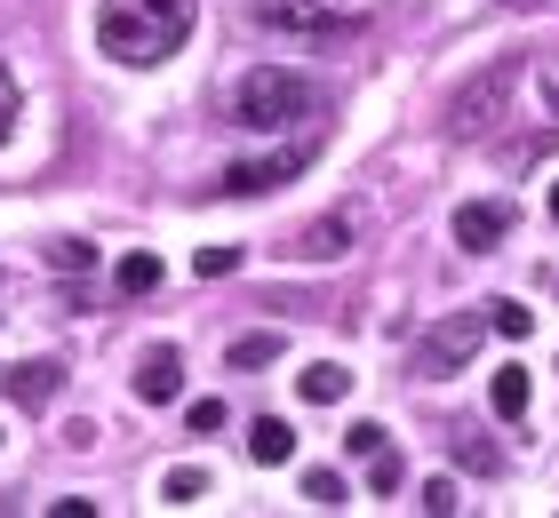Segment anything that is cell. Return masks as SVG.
Returning <instances> with one entry per match:
<instances>
[{"label": "cell", "mask_w": 559, "mask_h": 518, "mask_svg": "<svg viewBox=\"0 0 559 518\" xmlns=\"http://www.w3.org/2000/svg\"><path fill=\"white\" fill-rule=\"evenodd\" d=\"M192 40V0H105L96 9V48L129 72L168 64Z\"/></svg>", "instance_id": "1"}, {"label": "cell", "mask_w": 559, "mask_h": 518, "mask_svg": "<svg viewBox=\"0 0 559 518\" xmlns=\"http://www.w3.org/2000/svg\"><path fill=\"white\" fill-rule=\"evenodd\" d=\"M312 112H320V88L288 64H257V72H240V88H233V120L248 136H280V128H296Z\"/></svg>", "instance_id": "2"}, {"label": "cell", "mask_w": 559, "mask_h": 518, "mask_svg": "<svg viewBox=\"0 0 559 518\" xmlns=\"http://www.w3.org/2000/svg\"><path fill=\"white\" fill-rule=\"evenodd\" d=\"M488 335H496V327H488V303H479V311H455V320H440V327L416 344V359H424L431 375H448V368H464V359H479Z\"/></svg>", "instance_id": "3"}, {"label": "cell", "mask_w": 559, "mask_h": 518, "mask_svg": "<svg viewBox=\"0 0 559 518\" xmlns=\"http://www.w3.org/2000/svg\"><path fill=\"white\" fill-rule=\"evenodd\" d=\"M248 16H257L264 33H288V40H336L344 33L328 0H248Z\"/></svg>", "instance_id": "4"}, {"label": "cell", "mask_w": 559, "mask_h": 518, "mask_svg": "<svg viewBox=\"0 0 559 518\" xmlns=\"http://www.w3.org/2000/svg\"><path fill=\"white\" fill-rule=\"evenodd\" d=\"M304 160H312V152H264V160H233L216 176V192H233V200H257V192H272V184H288V176H304Z\"/></svg>", "instance_id": "5"}, {"label": "cell", "mask_w": 559, "mask_h": 518, "mask_svg": "<svg viewBox=\"0 0 559 518\" xmlns=\"http://www.w3.org/2000/svg\"><path fill=\"white\" fill-rule=\"evenodd\" d=\"M352 240H360V207H328L320 224L296 231V255L304 264H336V255H352Z\"/></svg>", "instance_id": "6"}, {"label": "cell", "mask_w": 559, "mask_h": 518, "mask_svg": "<svg viewBox=\"0 0 559 518\" xmlns=\"http://www.w3.org/2000/svg\"><path fill=\"white\" fill-rule=\"evenodd\" d=\"M503 96H512V64H496L479 88L455 96V104H448V128H455V136H479V128H496V104H503Z\"/></svg>", "instance_id": "7"}, {"label": "cell", "mask_w": 559, "mask_h": 518, "mask_svg": "<svg viewBox=\"0 0 559 518\" xmlns=\"http://www.w3.org/2000/svg\"><path fill=\"white\" fill-rule=\"evenodd\" d=\"M136 399L144 407H176V399H185V351H176V344H152L136 359Z\"/></svg>", "instance_id": "8"}, {"label": "cell", "mask_w": 559, "mask_h": 518, "mask_svg": "<svg viewBox=\"0 0 559 518\" xmlns=\"http://www.w3.org/2000/svg\"><path fill=\"white\" fill-rule=\"evenodd\" d=\"M503 231H512V207H503V200H464V207H455V248L488 255Z\"/></svg>", "instance_id": "9"}, {"label": "cell", "mask_w": 559, "mask_h": 518, "mask_svg": "<svg viewBox=\"0 0 559 518\" xmlns=\"http://www.w3.org/2000/svg\"><path fill=\"white\" fill-rule=\"evenodd\" d=\"M0 391H9V399H24V407H48V399L64 391V368H57V359H24V368H9V375H0Z\"/></svg>", "instance_id": "10"}, {"label": "cell", "mask_w": 559, "mask_h": 518, "mask_svg": "<svg viewBox=\"0 0 559 518\" xmlns=\"http://www.w3.org/2000/svg\"><path fill=\"white\" fill-rule=\"evenodd\" d=\"M288 455H296V431L280 423V414H257V423H248V462L272 471V462H288Z\"/></svg>", "instance_id": "11"}, {"label": "cell", "mask_w": 559, "mask_h": 518, "mask_svg": "<svg viewBox=\"0 0 559 518\" xmlns=\"http://www.w3.org/2000/svg\"><path fill=\"white\" fill-rule=\"evenodd\" d=\"M296 391H304V399H312V407H336V399L352 391V375L336 368V359H312V368H304V375H296Z\"/></svg>", "instance_id": "12"}, {"label": "cell", "mask_w": 559, "mask_h": 518, "mask_svg": "<svg viewBox=\"0 0 559 518\" xmlns=\"http://www.w3.org/2000/svg\"><path fill=\"white\" fill-rule=\"evenodd\" d=\"M488 407L503 414V423H520L527 414V368H496L488 375Z\"/></svg>", "instance_id": "13"}, {"label": "cell", "mask_w": 559, "mask_h": 518, "mask_svg": "<svg viewBox=\"0 0 559 518\" xmlns=\"http://www.w3.org/2000/svg\"><path fill=\"white\" fill-rule=\"evenodd\" d=\"M112 279H120V296H152L168 272H160V255H144V248H136V255H120V272H112Z\"/></svg>", "instance_id": "14"}, {"label": "cell", "mask_w": 559, "mask_h": 518, "mask_svg": "<svg viewBox=\"0 0 559 518\" xmlns=\"http://www.w3.org/2000/svg\"><path fill=\"white\" fill-rule=\"evenodd\" d=\"M488 327L503 335V344H520V335L536 327V311H527V303H512V296H496V303H488Z\"/></svg>", "instance_id": "15"}, {"label": "cell", "mask_w": 559, "mask_h": 518, "mask_svg": "<svg viewBox=\"0 0 559 518\" xmlns=\"http://www.w3.org/2000/svg\"><path fill=\"white\" fill-rule=\"evenodd\" d=\"M416 510H431V518H455V510H464V495H455V479H424Z\"/></svg>", "instance_id": "16"}, {"label": "cell", "mask_w": 559, "mask_h": 518, "mask_svg": "<svg viewBox=\"0 0 559 518\" xmlns=\"http://www.w3.org/2000/svg\"><path fill=\"white\" fill-rule=\"evenodd\" d=\"M280 359V335H240L233 344V368H272Z\"/></svg>", "instance_id": "17"}, {"label": "cell", "mask_w": 559, "mask_h": 518, "mask_svg": "<svg viewBox=\"0 0 559 518\" xmlns=\"http://www.w3.org/2000/svg\"><path fill=\"white\" fill-rule=\"evenodd\" d=\"M400 479H408V471H400V455L376 447V455H368V486H376V495H400Z\"/></svg>", "instance_id": "18"}, {"label": "cell", "mask_w": 559, "mask_h": 518, "mask_svg": "<svg viewBox=\"0 0 559 518\" xmlns=\"http://www.w3.org/2000/svg\"><path fill=\"white\" fill-rule=\"evenodd\" d=\"M185 423H192L200 438H209V431H224V423H233V407H224V399H192V407H185Z\"/></svg>", "instance_id": "19"}, {"label": "cell", "mask_w": 559, "mask_h": 518, "mask_svg": "<svg viewBox=\"0 0 559 518\" xmlns=\"http://www.w3.org/2000/svg\"><path fill=\"white\" fill-rule=\"evenodd\" d=\"M304 495H312L320 510H344V479L336 471H304Z\"/></svg>", "instance_id": "20"}, {"label": "cell", "mask_w": 559, "mask_h": 518, "mask_svg": "<svg viewBox=\"0 0 559 518\" xmlns=\"http://www.w3.org/2000/svg\"><path fill=\"white\" fill-rule=\"evenodd\" d=\"M16 120H24V96H16V81H9V64H0V144L16 136Z\"/></svg>", "instance_id": "21"}, {"label": "cell", "mask_w": 559, "mask_h": 518, "mask_svg": "<svg viewBox=\"0 0 559 518\" xmlns=\"http://www.w3.org/2000/svg\"><path fill=\"white\" fill-rule=\"evenodd\" d=\"M48 264H57V272H81V264H96V248H88V240H48Z\"/></svg>", "instance_id": "22"}, {"label": "cell", "mask_w": 559, "mask_h": 518, "mask_svg": "<svg viewBox=\"0 0 559 518\" xmlns=\"http://www.w3.org/2000/svg\"><path fill=\"white\" fill-rule=\"evenodd\" d=\"M192 272H200V279H224V272H240V248H200V255H192Z\"/></svg>", "instance_id": "23"}, {"label": "cell", "mask_w": 559, "mask_h": 518, "mask_svg": "<svg viewBox=\"0 0 559 518\" xmlns=\"http://www.w3.org/2000/svg\"><path fill=\"white\" fill-rule=\"evenodd\" d=\"M200 486H209V471H192V462H185V471H168V479H160V495H168V503H192Z\"/></svg>", "instance_id": "24"}, {"label": "cell", "mask_w": 559, "mask_h": 518, "mask_svg": "<svg viewBox=\"0 0 559 518\" xmlns=\"http://www.w3.org/2000/svg\"><path fill=\"white\" fill-rule=\"evenodd\" d=\"M344 447H352V455H360V462H368L376 447H384V423H352V431H344Z\"/></svg>", "instance_id": "25"}, {"label": "cell", "mask_w": 559, "mask_h": 518, "mask_svg": "<svg viewBox=\"0 0 559 518\" xmlns=\"http://www.w3.org/2000/svg\"><path fill=\"white\" fill-rule=\"evenodd\" d=\"M536 96H544V112L559 120V57H544V64H536Z\"/></svg>", "instance_id": "26"}, {"label": "cell", "mask_w": 559, "mask_h": 518, "mask_svg": "<svg viewBox=\"0 0 559 518\" xmlns=\"http://www.w3.org/2000/svg\"><path fill=\"white\" fill-rule=\"evenodd\" d=\"M551 224H559V184H551Z\"/></svg>", "instance_id": "27"}, {"label": "cell", "mask_w": 559, "mask_h": 518, "mask_svg": "<svg viewBox=\"0 0 559 518\" xmlns=\"http://www.w3.org/2000/svg\"><path fill=\"white\" fill-rule=\"evenodd\" d=\"M503 9H536V0H503Z\"/></svg>", "instance_id": "28"}]
</instances>
